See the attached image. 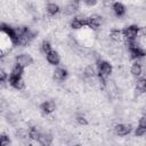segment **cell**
<instances>
[{"mask_svg":"<svg viewBox=\"0 0 146 146\" xmlns=\"http://www.w3.org/2000/svg\"><path fill=\"white\" fill-rule=\"evenodd\" d=\"M97 73L98 76L102 79H107L112 73V65L108 62H104L98 59L97 60Z\"/></svg>","mask_w":146,"mask_h":146,"instance_id":"6da1fadb","label":"cell"},{"mask_svg":"<svg viewBox=\"0 0 146 146\" xmlns=\"http://www.w3.org/2000/svg\"><path fill=\"white\" fill-rule=\"evenodd\" d=\"M138 32H139V29L137 25H130V26L125 27L122 33H123V36L125 38V40H131V39L137 38Z\"/></svg>","mask_w":146,"mask_h":146,"instance_id":"7a4b0ae2","label":"cell"},{"mask_svg":"<svg viewBox=\"0 0 146 146\" xmlns=\"http://www.w3.org/2000/svg\"><path fill=\"white\" fill-rule=\"evenodd\" d=\"M103 23V17L100 15H92L88 18V22H87V25L92 29V30H97Z\"/></svg>","mask_w":146,"mask_h":146,"instance_id":"3957f363","label":"cell"},{"mask_svg":"<svg viewBox=\"0 0 146 146\" xmlns=\"http://www.w3.org/2000/svg\"><path fill=\"white\" fill-rule=\"evenodd\" d=\"M131 131V125L130 124H125V123H119L114 127V132L117 136H127L129 132Z\"/></svg>","mask_w":146,"mask_h":146,"instance_id":"277c9868","label":"cell"},{"mask_svg":"<svg viewBox=\"0 0 146 146\" xmlns=\"http://www.w3.org/2000/svg\"><path fill=\"white\" fill-rule=\"evenodd\" d=\"M16 64L23 67H27L32 64V57L29 54H21L19 56L16 57Z\"/></svg>","mask_w":146,"mask_h":146,"instance_id":"5b68a950","label":"cell"},{"mask_svg":"<svg viewBox=\"0 0 146 146\" xmlns=\"http://www.w3.org/2000/svg\"><path fill=\"white\" fill-rule=\"evenodd\" d=\"M87 22H88V18H86L84 16H76L71 22V27L74 29V30L82 29L84 25H87Z\"/></svg>","mask_w":146,"mask_h":146,"instance_id":"8992f818","label":"cell"},{"mask_svg":"<svg viewBox=\"0 0 146 146\" xmlns=\"http://www.w3.org/2000/svg\"><path fill=\"white\" fill-rule=\"evenodd\" d=\"M9 84L15 88V89H23L24 86H25V82L24 80L22 79V76H10L9 78Z\"/></svg>","mask_w":146,"mask_h":146,"instance_id":"52a82bcc","label":"cell"},{"mask_svg":"<svg viewBox=\"0 0 146 146\" xmlns=\"http://www.w3.org/2000/svg\"><path fill=\"white\" fill-rule=\"evenodd\" d=\"M52 75H54V79H55L56 81L60 82V81H64V80L66 79V76H67V71H66L65 68H63V67H57V68L52 72Z\"/></svg>","mask_w":146,"mask_h":146,"instance_id":"ba28073f","label":"cell"},{"mask_svg":"<svg viewBox=\"0 0 146 146\" xmlns=\"http://www.w3.org/2000/svg\"><path fill=\"white\" fill-rule=\"evenodd\" d=\"M41 110H42V112L44 114H50V113H52L56 110V104L52 100L43 102L42 105H41Z\"/></svg>","mask_w":146,"mask_h":146,"instance_id":"9c48e42d","label":"cell"},{"mask_svg":"<svg viewBox=\"0 0 146 146\" xmlns=\"http://www.w3.org/2000/svg\"><path fill=\"white\" fill-rule=\"evenodd\" d=\"M47 56V60L49 64L51 65H57L59 62H60V57H59V54L55 50H51L49 54L46 55Z\"/></svg>","mask_w":146,"mask_h":146,"instance_id":"30bf717a","label":"cell"},{"mask_svg":"<svg viewBox=\"0 0 146 146\" xmlns=\"http://www.w3.org/2000/svg\"><path fill=\"white\" fill-rule=\"evenodd\" d=\"M112 10L116 16H123L125 14V7L121 2H114L113 7H112Z\"/></svg>","mask_w":146,"mask_h":146,"instance_id":"8fae6325","label":"cell"},{"mask_svg":"<svg viewBox=\"0 0 146 146\" xmlns=\"http://www.w3.org/2000/svg\"><path fill=\"white\" fill-rule=\"evenodd\" d=\"M51 141H52V137H51V135H49V133H47V132L41 133L40 137H39V140H38V143H39L40 145H43V146L50 145Z\"/></svg>","mask_w":146,"mask_h":146,"instance_id":"7c38bea8","label":"cell"},{"mask_svg":"<svg viewBox=\"0 0 146 146\" xmlns=\"http://www.w3.org/2000/svg\"><path fill=\"white\" fill-rule=\"evenodd\" d=\"M136 91L137 94H143L146 91V78H140L136 81Z\"/></svg>","mask_w":146,"mask_h":146,"instance_id":"4fadbf2b","label":"cell"},{"mask_svg":"<svg viewBox=\"0 0 146 146\" xmlns=\"http://www.w3.org/2000/svg\"><path fill=\"white\" fill-rule=\"evenodd\" d=\"M130 73L133 75V76H140L143 74V67L139 63H133L130 67Z\"/></svg>","mask_w":146,"mask_h":146,"instance_id":"5bb4252c","label":"cell"},{"mask_svg":"<svg viewBox=\"0 0 146 146\" xmlns=\"http://www.w3.org/2000/svg\"><path fill=\"white\" fill-rule=\"evenodd\" d=\"M122 36H123V33L120 31V30H112L111 33H110V39L113 41V42H120L122 40Z\"/></svg>","mask_w":146,"mask_h":146,"instance_id":"9a60e30c","label":"cell"},{"mask_svg":"<svg viewBox=\"0 0 146 146\" xmlns=\"http://www.w3.org/2000/svg\"><path fill=\"white\" fill-rule=\"evenodd\" d=\"M46 10H47L48 15H50V16H55V15H57V14L59 13V7H58V5L51 2V3H48V5H47Z\"/></svg>","mask_w":146,"mask_h":146,"instance_id":"2e32d148","label":"cell"},{"mask_svg":"<svg viewBox=\"0 0 146 146\" xmlns=\"http://www.w3.org/2000/svg\"><path fill=\"white\" fill-rule=\"evenodd\" d=\"M23 73H24V67L16 64L13 66V68L10 71V76H22Z\"/></svg>","mask_w":146,"mask_h":146,"instance_id":"e0dca14e","label":"cell"},{"mask_svg":"<svg viewBox=\"0 0 146 146\" xmlns=\"http://www.w3.org/2000/svg\"><path fill=\"white\" fill-rule=\"evenodd\" d=\"M83 75L84 78H91L96 75V68L92 65H87L86 68L83 70Z\"/></svg>","mask_w":146,"mask_h":146,"instance_id":"ac0fdd59","label":"cell"},{"mask_svg":"<svg viewBox=\"0 0 146 146\" xmlns=\"http://www.w3.org/2000/svg\"><path fill=\"white\" fill-rule=\"evenodd\" d=\"M78 6H75L74 3H68L65 8H64V14H65V16H71V15H73L76 10H78Z\"/></svg>","mask_w":146,"mask_h":146,"instance_id":"d6986e66","label":"cell"},{"mask_svg":"<svg viewBox=\"0 0 146 146\" xmlns=\"http://www.w3.org/2000/svg\"><path fill=\"white\" fill-rule=\"evenodd\" d=\"M40 48H41V51H42L44 55H47V54H49V52L51 51V44H50L48 41H43V42L41 43Z\"/></svg>","mask_w":146,"mask_h":146,"instance_id":"ffe728a7","label":"cell"},{"mask_svg":"<svg viewBox=\"0 0 146 146\" xmlns=\"http://www.w3.org/2000/svg\"><path fill=\"white\" fill-rule=\"evenodd\" d=\"M9 144H10L9 137H7L5 133H2L1 137H0V145H1V146H7V145H9Z\"/></svg>","mask_w":146,"mask_h":146,"instance_id":"44dd1931","label":"cell"},{"mask_svg":"<svg viewBox=\"0 0 146 146\" xmlns=\"http://www.w3.org/2000/svg\"><path fill=\"white\" fill-rule=\"evenodd\" d=\"M135 135H136L137 137H141V136L146 135V129H145V128H141V127L138 125V128H137L136 131H135Z\"/></svg>","mask_w":146,"mask_h":146,"instance_id":"7402d4cb","label":"cell"},{"mask_svg":"<svg viewBox=\"0 0 146 146\" xmlns=\"http://www.w3.org/2000/svg\"><path fill=\"white\" fill-rule=\"evenodd\" d=\"M76 122H78L80 125H86V124L88 123L87 120H86V117L82 116V115H78V116H76Z\"/></svg>","mask_w":146,"mask_h":146,"instance_id":"603a6c76","label":"cell"},{"mask_svg":"<svg viewBox=\"0 0 146 146\" xmlns=\"http://www.w3.org/2000/svg\"><path fill=\"white\" fill-rule=\"evenodd\" d=\"M138 125L141 127V128H145V129H146V114L143 115V116L139 119V124H138Z\"/></svg>","mask_w":146,"mask_h":146,"instance_id":"cb8c5ba5","label":"cell"},{"mask_svg":"<svg viewBox=\"0 0 146 146\" xmlns=\"http://www.w3.org/2000/svg\"><path fill=\"white\" fill-rule=\"evenodd\" d=\"M113 3H114V0H103V6L104 7H110Z\"/></svg>","mask_w":146,"mask_h":146,"instance_id":"d4e9b609","label":"cell"},{"mask_svg":"<svg viewBox=\"0 0 146 146\" xmlns=\"http://www.w3.org/2000/svg\"><path fill=\"white\" fill-rule=\"evenodd\" d=\"M97 1H98V0H84V3H86L87 6H94V5L97 3Z\"/></svg>","mask_w":146,"mask_h":146,"instance_id":"484cf974","label":"cell"},{"mask_svg":"<svg viewBox=\"0 0 146 146\" xmlns=\"http://www.w3.org/2000/svg\"><path fill=\"white\" fill-rule=\"evenodd\" d=\"M143 38H146V26H144V27H141L140 30H139V32H138Z\"/></svg>","mask_w":146,"mask_h":146,"instance_id":"4316f807","label":"cell"},{"mask_svg":"<svg viewBox=\"0 0 146 146\" xmlns=\"http://www.w3.org/2000/svg\"><path fill=\"white\" fill-rule=\"evenodd\" d=\"M72 3H74L75 6L79 7V3H80V0H72Z\"/></svg>","mask_w":146,"mask_h":146,"instance_id":"83f0119b","label":"cell"}]
</instances>
